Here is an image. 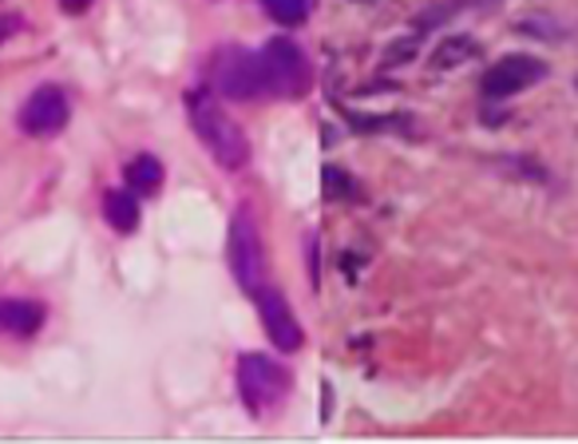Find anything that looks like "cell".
Segmentation results:
<instances>
[{"mask_svg":"<svg viewBox=\"0 0 578 444\" xmlns=\"http://www.w3.org/2000/svg\"><path fill=\"white\" fill-rule=\"evenodd\" d=\"M187 116L195 136L210 151V159L218 167H227V171H242L246 159H250V144H246L242 127L222 111V103L210 91H187Z\"/></svg>","mask_w":578,"mask_h":444,"instance_id":"cell-1","label":"cell"},{"mask_svg":"<svg viewBox=\"0 0 578 444\" xmlns=\"http://www.w3.org/2000/svg\"><path fill=\"white\" fill-rule=\"evenodd\" d=\"M227 254H230V270H235L242 294L258 298V294L266 290V246H262V230H258V218H253L250 207H238L235 218H230Z\"/></svg>","mask_w":578,"mask_h":444,"instance_id":"cell-2","label":"cell"},{"mask_svg":"<svg viewBox=\"0 0 578 444\" xmlns=\"http://www.w3.org/2000/svg\"><path fill=\"white\" fill-rule=\"evenodd\" d=\"M215 91L235 103L266 100L270 88H266L262 52H250V48H238V45L222 48V52L215 56Z\"/></svg>","mask_w":578,"mask_h":444,"instance_id":"cell-3","label":"cell"},{"mask_svg":"<svg viewBox=\"0 0 578 444\" xmlns=\"http://www.w3.org/2000/svg\"><path fill=\"white\" fill-rule=\"evenodd\" d=\"M262 68H266V88H270L273 100H301L313 88L309 56L289 37H273L262 48Z\"/></svg>","mask_w":578,"mask_h":444,"instance_id":"cell-4","label":"cell"},{"mask_svg":"<svg viewBox=\"0 0 578 444\" xmlns=\"http://www.w3.org/2000/svg\"><path fill=\"white\" fill-rule=\"evenodd\" d=\"M238 393H242L250 413H270L293 393V377L281 369L278 362L262 354H242L238 357Z\"/></svg>","mask_w":578,"mask_h":444,"instance_id":"cell-5","label":"cell"},{"mask_svg":"<svg viewBox=\"0 0 578 444\" xmlns=\"http://www.w3.org/2000/svg\"><path fill=\"white\" fill-rule=\"evenodd\" d=\"M68 116H72V103H68V91L56 88V83H44L20 103V131L32 139H52L68 127Z\"/></svg>","mask_w":578,"mask_h":444,"instance_id":"cell-6","label":"cell"},{"mask_svg":"<svg viewBox=\"0 0 578 444\" xmlns=\"http://www.w3.org/2000/svg\"><path fill=\"white\" fill-rule=\"evenodd\" d=\"M542 76H547V63L535 60V56H504V60H496L484 72V96L488 100H507V96H519L524 88H531V83H539Z\"/></svg>","mask_w":578,"mask_h":444,"instance_id":"cell-7","label":"cell"},{"mask_svg":"<svg viewBox=\"0 0 578 444\" xmlns=\"http://www.w3.org/2000/svg\"><path fill=\"white\" fill-rule=\"evenodd\" d=\"M258 314H262V326H266V337H270L278 349H286V354H293V349H301V342H306V334H301L298 317H293V309H289L286 294H278L273 286H266L262 294H258Z\"/></svg>","mask_w":578,"mask_h":444,"instance_id":"cell-8","label":"cell"},{"mask_svg":"<svg viewBox=\"0 0 578 444\" xmlns=\"http://www.w3.org/2000/svg\"><path fill=\"white\" fill-rule=\"evenodd\" d=\"M44 317L48 309L40 302H28V298H0V334L9 337H32L44 329Z\"/></svg>","mask_w":578,"mask_h":444,"instance_id":"cell-9","label":"cell"},{"mask_svg":"<svg viewBox=\"0 0 578 444\" xmlns=\"http://www.w3.org/2000/svg\"><path fill=\"white\" fill-rule=\"evenodd\" d=\"M103 218L111 223V230L119 235H136L139 230V203L127 190H108L103 195Z\"/></svg>","mask_w":578,"mask_h":444,"instance_id":"cell-10","label":"cell"},{"mask_svg":"<svg viewBox=\"0 0 578 444\" xmlns=\"http://www.w3.org/2000/svg\"><path fill=\"white\" fill-rule=\"evenodd\" d=\"M479 56V45L471 37H444L432 52V68L436 72H452L460 63H471Z\"/></svg>","mask_w":578,"mask_h":444,"instance_id":"cell-11","label":"cell"},{"mask_svg":"<svg viewBox=\"0 0 578 444\" xmlns=\"http://www.w3.org/2000/svg\"><path fill=\"white\" fill-rule=\"evenodd\" d=\"M127 187L143 190V195L159 190L163 187V164H159L155 155H139V159H131V164H127Z\"/></svg>","mask_w":578,"mask_h":444,"instance_id":"cell-12","label":"cell"},{"mask_svg":"<svg viewBox=\"0 0 578 444\" xmlns=\"http://www.w3.org/2000/svg\"><path fill=\"white\" fill-rule=\"evenodd\" d=\"M309 4H313V0H262L266 17H270L273 24H281V28H298V24H306Z\"/></svg>","mask_w":578,"mask_h":444,"instance_id":"cell-13","label":"cell"},{"mask_svg":"<svg viewBox=\"0 0 578 444\" xmlns=\"http://www.w3.org/2000/svg\"><path fill=\"white\" fill-rule=\"evenodd\" d=\"M321 182H326V199H357V179L345 175L341 167H326Z\"/></svg>","mask_w":578,"mask_h":444,"instance_id":"cell-14","label":"cell"},{"mask_svg":"<svg viewBox=\"0 0 578 444\" xmlns=\"http://www.w3.org/2000/svg\"><path fill=\"white\" fill-rule=\"evenodd\" d=\"M416 48H420V40H416V37H405V40H392V45H389V48H385V63H389V68H397V63L412 60V56H416Z\"/></svg>","mask_w":578,"mask_h":444,"instance_id":"cell-15","label":"cell"},{"mask_svg":"<svg viewBox=\"0 0 578 444\" xmlns=\"http://www.w3.org/2000/svg\"><path fill=\"white\" fill-rule=\"evenodd\" d=\"M60 4H63L68 12H83V9L91 4V0H60Z\"/></svg>","mask_w":578,"mask_h":444,"instance_id":"cell-16","label":"cell"}]
</instances>
